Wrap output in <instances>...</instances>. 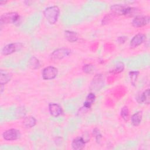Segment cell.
Here are the masks:
<instances>
[{"label": "cell", "mask_w": 150, "mask_h": 150, "mask_svg": "<svg viewBox=\"0 0 150 150\" xmlns=\"http://www.w3.org/2000/svg\"><path fill=\"white\" fill-rule=\"evenodd\" d=\"M112 13L115 15H125L128 16H132L137 12L135 8L130 7L123 4H115L110 7Z\"/></svg>", "instance_id": "6da1fadb"}, {"label": "cell", "mask_w": 150, "mask_h": 150, "mask_svg": "<svg viewBox=\"0 0 150 150\" xmlns=\"http://www.w3.org/2000/svg\"><path fill=\"white\" fill-rule=\"evenodd\" d=\"M60 14V9L57 6H51L47 7L43 11V15L47 21L53 25L57 22Z\"/></svg>", "instance_id": "7a4b0ae2"}, {"label": "cell", "mask_w": 150, "mask_h": 150, "mask_svg": "<svg viewBox=\"0 0 150 150\" xmlns=\"http://www.w3.org/2000/svg\"><path fill=\"white\" fill-rule=\"evenodd\" d=\"M20 20L19 15L15 12H11L4 13L0 18V25L2 27L3 25L13 23L16 24L19 22Z\"/></svg>", "instance_id": "3957f363"}, {"label": "cell", "mask_w": 150, "mask_h": 150, "mask_svg": "<svg viewBox=\"0 0 150 150\" xmlns=\"http://www.w3.org/2000/svg\"><path fill=\"white\" fill-rule=\"evenodd\" d=\"M71 53V50L69 48H59L54 50L50 55V59L53 61H58L69 56Z\"/></svg>", "instance_id": "277c9868"}, {"label": "cell", "mask_w": 150, "mask_h": 150, "mask_svg": "<svg viewBox=\"0 0 150 150\" xmlns=\"http://www.w3.org/2000/svg\"><path fill=\"white\" fill-rule=\"evenodd\" d=\"M23 47L21 43H12L5 46L2 49V54L5 56L11 54L18 50Z\"/></svg>", "instance_id": "5b68a950"}, {"label": "cell", "mask_w": 150, "mask_h": 150, "mask_svg": "<svg viewBox=\"0 0 150 150\" xmlns=\"http://www.w3.org/2000/svg\"><path fill=\"white\" fill-rule=\"evenodd\" d=\"M57 73V69L53 66H50L43 69L42 74L44 80H53L56 78Z\"/></svg>", "instance_id": "8992f818"}, {"label": "cell", "mask_w": 150, "mask_h": 150, "mask_svg": "<svg viewBox=\"0 0 150 150\" xmlns=\"http://www.w3.org/2000/svg\"><path fill=\"white\" fill-rule=\"evenodd\" d=\"M21 136L20 131L15 128L8 129L2 134L3 138L6 141H15L20 138Z\"/></svg>", "instance_id": "52a82bcc"}, {"label": "cell", "mask_w": 150, "mask_h": 150, "mask_svg": "<svg viewBox=\"0 0 150 150\" xmlns=\"http://www.w3.org/2000/svg\"><path fill=\"white\" fill-rule=\"evenodd\" d=\"M150 17L149 16L137 15L132 21V25L134 27L140 28L148 25L149 23Z\"/></svg>", "instance_id": "ba28073f"}, {"label": "cell", "mask_w": 150, "mask_h": 150, "mask_svg": "<svg viewBox=\"0 0 150 150\" xmlns=\"http://www.w3.org/2000/svg\"><path fill=\"white\" fill-rule=\"evenodd\" d=\"M145 39V35L143 33H138L135 35L131 39L129 43V47L131 49H134L141 45Z\"/></svg>", "instance_id": "9c48e42d"}, {"label": "cell", "mask_w": 150, "mask_h": 150, "mask_svg": "<svg viewBox=\"0 0 150 150\" xmlns=\"http://www.w3.org/2000/svg\"><path fill=\"white\" fill-rule=\"evenodd\" d=\"M104 84V77L102 74H99L94 76L93 81L91 83V90H99Z\"/></svg>", "instance_id": "30bf717a"}, {"label": "cell", "mask_w": 150, "mask_h": 150, "mask_svg": "<svg viewBox=\"0 0 150 150\" xmlns=\"http://www.w3.org/2000/svg\"><path fill=\"white\" fill-rule=\"evenodd\" d=\"M49 111L51 115L57 117L63 114L62 107L56 103H50L49 104Z\"/></svg>", "instance_id": "8fae6325"}, {"label": "cell", "mask_w": 150, "mask_h": 150, "mask_svg": "<svg viewBox=\"0 0 150 150\" xmlns=\"http://www.w3.org/2000/svg\"><path fill=\"white\" fill-rule=\"evenodd\" d=\"M86 141L81 137H77L74 139L71 142V147L75 150H81L83 149L86 145Z\"/></svg>", "instance_id": "7c38bea8"}, {"label": "cell", "mask_w": 150, "mask_h": 150, "mask_svg": "<svg viewBox=\"0 0 150 150\" xmlns=\"http://www.w3.org/2000/svg\"><path fill=\"white\" fill-rule=\"evenodd\" d=\"M12 75L11 74L5 70H1L0 71V84L1 85H5L7 84L11 79Z\"/></svg>", "instance_id": "4fadbf2b"}, {"label": "cell", "mask_w": 150, "mask_h": 150, "mask_svg": "<svg viewBox=\"0 0 150 150\" xmlns=\"http://www.w3.org/2000/svg\"><path fill=\"white\" fill-rule=\"evenodd\" d=\"M142 119V112L141 111H138L134 113L131 117V121L132 124L135 126H138L141 122Z\"/></svg>", "instance_id": "5bb4252c"}, {"label": "cell", "mask_w": 150, "mask_h": 150, "mask_svg": "<svg viewBox=\"0 0 150 150\" xmlns=\"http://www.w3.org/2000/svg\"><path fill=\"white\" fill-rule=\"evenodd\" d=\"M96 100V96L93 93H90L88 94L86 98V100L84 102L83 107L86 109L90 108L92 104L94 103Z\"/></svg>", "instance_id": "9a60e30c"}, {"label": "cell", "mask_w": 150, "mask_h": 150, "mask_svg": "<svg viewBox=\"0 0 150 150\" xmlns=\"http://www.w3.org/2000/svg\"><path fill=\"white\" fill-rule=\"evenodd\" d=\"M64 37L70 42H75L78 40L77 33L71 30H65Z\"/></svg>", "instance_id": "2e32d148"}, {"label": "cell", "mask_w": 150, "mask_h": 150, "mask_svg": "<svg viewBox=\"0 0 150 150\" xmlns=\"http://www.w3.org/2000/svg\"><path fill=\"white\" fill-rule=\"evenodd\" d=\"M36 124V120L33 116H28L24 118L23 121V125L27 128L33 127Z\"/></svg>", "instance_id": "e0dca14e"}, {"label": "cell", "mask_w": 150, "mask_h": 150, "mask_svg": "<svg viewBox=\"0 0 150 150\" xmlns=\"http://www.w3.org/2000/svg\"><path fill=\"white\" fill-rule=\"evenodd\" d=\"M28 66L29 68L33 70L38 69L40 66L39 60L35 56H32L28 61Z\"/></svg>", "instance_id": "ac0fdd59"}, {"label": "cell", "mask_w": 150, "mask_h": 150, "mask_svg": "<svg viewBox=\"0 0 150 150\" xmlns=\"http://www.w3.org/2000/svg\"><path fill=\"white\" fill-rule=\"evenodd\" d=\"M140 102L146 104H149L150 102V96H149V89L148 88L145 91H144L142 95L141 96V97L139 98Z\"/></svg>", "instance_id": "d6986e66"}, {"label": "cell", "mask_w": 150, "mask_h": 150, "mask_svg": "<svg viewBox=\"0 0 150 150\" xmlns=\"http://www.w3.org/2000/svg\"><path fill=\"white\" fill-rule=\"evenodd\" d=\"M120 114L122 119L125 121H127L129 118V109L127 106H123L121 110Z\"/></svg>", "instance_id": "ffe728a7"}, {"label": "cell", "mask_w": 150, "mask_h": 150, "mask_svg": "<svg viewBox=\"0 0 150 150\" xmlns=\"http://www.w3.org/2000/svg\"><path fill=\"white\" fill-rule=\"evenodd\" d=\"M125 68L124 64L122 62H118L114 67V69L111 71L114 74H118L124 71Z\"/></svg>", "instance_id": "44dd1931"}, {"label": "cell", "mask_w": 150, "mask_h": 150, "mask_svg": "<svg viewBox=\"0 0 150 150\" xmlns=\"http://www.w3.org/2000/svg\"><path fill=\"white\" fill-rule=\"evenodd\" d=\"M139 72L138 71H131L129 72V77L132 85L135 86Z\"/></svg>", "instance_id": "7402d4cb"}, {"label": "cell", "mask_w": 150, "mask_h": 150, "mask_svg": "<svg viewBox=\"0 0 150 150\" xmlns=\"http://www.w3.org/2000/svg\"><path fill=\"white\" fill-rule=\"evenodd\" d=\"M93 134L95 137L96 142L98 144H100V142H101V140L102 138V135H101L100 130L98 128H95L93 131Z\"/></svg>", "instance_id": "603a6c76"}, {"label": "cell", "mask_w": 150, "mask_h": 150, "mask_svg": "<svg viewBox=\"0 0 150 150\" xmlns=\"http://www.w3.org/2000/svg\"><path fill=\"white\" fill-rule=\"evenodd\" d=\"M94 66L91 64H86L82 67V70L83 72H84L86 74L91 73L94 71Z\"/></svg>", "instance_id": "cb8c5ba5"}, {"label": "cell", "mask_w": 150, "mask_h": 150, "mask_svg": "<svg viewBox=\"0 0 150 150\" xmlns=\"http://www.w3.org/2000/svg\"><path fill=\"white\" fill-rule=\"evenodd\" d=\"M114 16H115V15L112 13L107 14L102 20V22H101L102 24L105 25V24L110 23L112 20V19L114 18Z\"/></svg>", "instance_id": "d4e9b609"}, {"label": "cell", "mask_w": 150, "mask_h": 150, "mask_svg": "<svg viewBox=\"0 0 150 150\" xmlns=\"http://www.w3.org/2000/svg\"><path fill=\"white\" fill-rule=\"evenodd\" d=\"M127 40V37L122 36L117 38V41L120 44H123Z\"/></svg>", "instance_id": "484cf974"}, {"label": "cell", "mask_w": 150, "mask_h": 150, "mask_svg": "<svg viewBox=\"0 0 150 150\" xmlns=\"http://www.w3.org/2000/svg\"><path fill=\"white\" fill-rule=\"evenodd\" d=\"M24 110H25L24 108H21H21H19V112H22V111H23ZM20 114H22V115H23V116H24V115H25V114H23V113H22V112H20V113H19V116Z\"/></svg>", "instance_id": "4316f807"}, {"label": "cell", "mask_w": 150, "mask_h": 150, "mask_svg": "<svg viewBox=\"0 0 150 150\" xmlns=\"http://www.w3.org/2000/svg\"><path fill=\"white\" fill-rule=\"evenodd\" d=\"M6 2V1H1V2H0V4H1V5H3L4 4H5Z\"/></svg>", "instance_id": "83f0119b"}]
</instances>
